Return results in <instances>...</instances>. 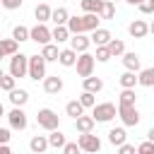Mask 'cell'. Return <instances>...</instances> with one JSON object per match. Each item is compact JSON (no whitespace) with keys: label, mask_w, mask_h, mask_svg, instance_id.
Instances as JSON below:
<instances>
[{"label":"cell","mask_w":154,"mask_h":154,"mask_svg":"<svg viewBox=\"0 0 154 154\" xmlns=\"http://www.w3.org/2000/svg\"><path fill=\"white\" fill-rule=\"evenodd\" d=\"M99 17H101V19H113V17H116V2L103 0V7H101V12H99Z\"/></svg>","instance_id":"e575fe53"},{"label":"cell","mask_w":154,"mask_h":154,"mask_svg":"<svg viewBox=\"0 0 154 154\" xmlns=\"http://www.w3.org/2000/svg\"><path fill=\"white\" fill-rule=\"evenodd\" d=\"M0 154H12V149H10V144H0Z\"/></svg>","instance_id":"f6af8a7d"},{"label":"cell","mask_w":154,"mask_h":154,"mask_svg":"<svg viewBox=\"0 0 154 154\" xmlns=\"http://www.w3.org/2000/svg\"><path fill=\"white\" fill-rule=\"evenodd\" d=\"M94 58H96V63H108V60H111V53H108V48H106V46H99Z\"/></svg>","instance_id":"74e56055"},{"label":"cell","mask_w":154,"mask_h":154,"mask_svg":"<svg viewBox=\"0 0 154 154\" xmlns=\"http://www.w3.org/2000/svg\"><path fill=\"white\" fill-rule=\"evenodd\" d=\"M77 101H79L84 108H94V106H96V94H91V91H82Z\"/></svg>","instance_id":"d590c367"},{"label":"cell","mask_w":154,"mask_h":154,"mask_svg":"<svg viewBox=\"0 0 154 154\" xmlns=\"http://www.w3.org/2000/svg\"><path fill=\"white\" fill-rule=\"evenodd\" d=\"M147 140H149V142H154V128H149V132H147Z\"/></svg>","instance_id":"bcb514c9"},{"label":"cell","mask_w":154,"mask_h":154,"mask_svg":"<svg viewBox=\"0 0 154 154\" xmlns=\"http://www.w3.org/2000/svg\"><path fill=\"white\" fill-rule=\"evenodd\" d=\"M79 154H87V152H79Z\"/></svg>","instance_id":"f5cc1de1"},{"label":"cell","mask_w":154,"mask_h":154,"mask_svg":"<svg viewBox=\"0 0 154 154\" xmlns=\"http://www.w3.org/2000/svg\"><path fill=\"white\" fill-rule=\"evenodd\" d=\"M99 22H101V17L99 14H75V17H70V22H67V29H70V34L75 36V34H87V31H96L99 29Z\"/></svg>","instance_id":"6da1fadb"},{"label":"cell","mask_w":154,"mask_h":154,"mask_svg":"<svg viewBox=\"0 0 154 154\" xmlns=\"http://www.w3.org/2000/svg\"><path fill=\"white\" fill-rule=\"evenodd\" d=\"M118 154H137V147H132V144H128V142H125V144H120V147H118Z\"/></svg>","instance_id":"7bdbcfd3"},{"label":"cell","mask_w":154,"mask_h":154,"mask_svg":"<svg viewBox=\"0 0 154 154\" xmlns=\"http://www.w3.org/2000/svg\"><path fill=\"white\" fill-rule=\"evenodd\" d=\"M111 2H116V0H111Z\"/></svg>","instance_id":"db71d44e"},{"label":"cell","mask_w":154,"mask_h":154,"mask_svg":"<svg viewBox=\"0 0 154 154\" xmlns=\"http://www.w3.org/2000/svg\"><path fill=\"white\" fill-rule=\"evenodd\" d=\"M123 65L128 72H140V55L137 53H123Z\"/></svg>","instance_id":"ffe728a7"},{"label":"cell","mask_w":154,"mask_h":154,"mask_svg":"<svg viewBox=\"0 0 154 154\" xmlns=\"http://www.w3.org/2000/svg\"><path fill=\"white\" fill-rule=\"evenodd\" d=\"M128 31H130L132 38H144V36L149 34V24H147L144 19H135V22L128 24Z\"/></svg>","instance_id":"7c38bea8"},{"label":"cell","mask_w":154,"mask_h":154,"mask_svg":"<svg viewBox=\"0 0 154 154\" xmlns=\"http://www.w3.org/2000/svg\"><path fill=\"white\" fill-rule=\"evenodd\" d=\"M108 142H111L113 147H120V144H125V142H128L125 125H120V128H111V130H108Z\"/></svg>","instance_id":"5bb4252c"},{"label":"cell","mask_w":154,"mask_h":154,"mask_svg":"<svg viewBox=\"0 0 154 154\" xmlns=\"http://www.w3.org/2000/svg\"><path fill=\"white\" fill-rule=\"evenodd\" d=\"M2 58H7V55H5V53H2V48H0V60H2Z\"/></svg>","instance_id":"681fc988"},{"label":"cell","mask_w":154,"mask_h":154,"mask_svg":"<svg viewBox=\"0 0 154 154\" xmlns=\"http://www.w3.org/2000/svg\"><path fill=\"white\" fill-rule=\"evenodd\" d=\"M48 147H51V144H48V137H46V135H34V137L29 140V149H31L34 154H43Z\"/></svg>","instance_id":"2e32d148"},{"label":"cell","mask_w":154,"mask_h":154,"mask_svg":"<svg viewBox=\"0 0 154 154\" xmlns=\"http://www.w3.org/2000/svg\"><path fill=\"white\" fill-rule=\"evenodd\" d=\"M29 34H31V29H26V26H22V24H17V26L12 29V38H14L17 43L29 41Z\"/></svg>","instance_id":"836d02e7"},{"label":"cell","mask_w":154,"mask_h":154,"mask_svg":"<svg viewBox=\"0 0 154 154\" xmlns=\"http://www.w3.org/2000/svg\"><path fill=\"white\" fill-rule=\"evenodd\" d=\"M10 137H12L10 128H0V144H10Z\"/></svg>","instance_id":"ee69618b"},{"label":"cell","mask_w":154,"mask_h":154,"mask_svg":"<svg viewBox=\"0 0 154 154\" xmlns=\"http://www.w3.org/2000/svg\"><path fill=\"white\" fill-rule=\"evenodd\" d=\"M149 34H154V19H152V24H149Z\"/></svg>","instance_id":"c3c4849f"},{"label":"cell","mask_w":154,"mask_h":154,"mask_svg":"<svg viewBox=\"0 0 154 154\" xmlns=\"http://www.w3.org/2000/svg\"><path fill=\"white\" fill-rule=\"evenodd\" d=\"M51 34H53V41H55V43H65V41H70V36H72L67 26H55Z\"/></svg>","instance_id":"f546056e"},{"label":"cell","mask_w":154,"mask_h":154,"mask_svg":"<svg viewBox=\"0 0 154 154\" xmlns=\"http://www.w3.org/2000/svg\"><path fill=\"white\" fill-rule=\"evenodd\" d=\"M0 38H2V34H0Z\"/></svg>","instance_id":"11a10c76"},{"label":"cell","mask_w":154,"mask_h":154,"mask_svg":"<svg viewBox=\"0 0 154 154\" xmlns=\"http://www.w3.org/2000/svg\"><path fill=\"white\" fill-rule=\"evenodd\" d=\"M29 77L31 79H46V60L41 58V53L29 55Z\"/></svg>","instance_id":"8992f818"},{"label":"cell","mask_w":154,"mask_h":154,"mask_svg":"<svg viewBox=\"0 0 154 154\" xmlns=\"http://www.w3.org/2000/svg\"><path fill=\"white\" fill-rule=\"evenodd\" d=\"M125 2H128V5H137V7H140V5L144 2V0H125Z\"/></svg>","instance_id":"7dc6e473"},{"label":"cell","mask_w":154,"mask_h":154,"mask_svg":"<svg viewBox=\"0 0 154 154\" xmlns=\"http://www.w3.org/2000/svg\"><path fill=\"white\" fill-rule=\"evenodd\" d=\"M77 144H79V149L87 152V154H96V152H101V140H99L96 135H91V132L79 135V137H77Z\"/></svg>","instance_id":"52a82bcc"},{"label":"cell","mask_w":154,"mask_h":154,"mask_svg":"<svg viewBox=\"0 0 154 154\" xmlns=\"http://www.w3.org/2000/svg\"><path fill=\"white\" fill-rule=\"evenodd\" d=\"M7 120H10V130H24L29 125V118H26L24 108H17V106L7 113Z\"/></svg>","instance_id":"30bf717a"},{"label":"cell","mask_w":154,"mask_h":154,"mask_svg":"<svg viewBox=\"0 0 154 154\" xmlns=\"http://www.w3.org/2000/svg\"><path fill=\"white\" fill-rule=\"evenodd\" d=\"M24 5V0H0V7H5V10H19Z\"/></svg>","instance_id":"f35d334b"},{"label":"cell","mask_w":154,"mask_h":154,"mask_svg":"<svg viewBox=\"0 0 154 154\" xmlns=\"http://www.w3.org/2000/svg\"><path fill=\"white\" fill-rule=\"evenodd\" d=\"M0 116H5V108H2V103H0Z\"/></svg>","instance_id":"f907efd6"},{"label":"cell","mask_w":154,"mask_h":154,"mask_svg":"<svg viewBox=\"0 0 154 154\" xmlns=\"http://www.w3.org/2000/svg\"><path fill=\"white\" fill-rule=\"evenodd\" d=\"M89 46H91V38H89V36H84V34H75V36H70V48H72L77 55H79V53H87Z\"/></svg>","instance_id":"8fae6325"},{"label":"cell","mask_w":154,"mask_h":154,"mask_svg":"<svg viewBox=\"0 0 154 154\" xmlns=\"http://www.w3.org/2000/svg\"><path fill=\"white\" fill-rule=\"evenodd\" d=\"M31 154H34V152H31Z\"/></svg>","instance_id":"9f6ffc18"},{"label":"cell","mask_w":154,"mask_h":154,"mask_svg":"<svg viewBox=\"0 0 154 154\" xmlns=\"http://www.w3.org/2000/svg\"><path fill=\"white\" fill-rule=\"evenodd\" d=\"M84 82V91H91V94H96V91H101L103 89V79L101 77H87V79H82Z\"/></svg>","instance_id":"4316f807"},{"label":"cell","mask_w":154,"mask_h":154,"mask_svg":"<svg viewBox=\"0 0 154 154\" xmlns=\"http://www.w3.org/2000/svg\"><path fill=\"white\" fill-rule=\"evenodd\" d=\"M94 125H96V120H94L91 116H79V118L75 120V128H77V132H79V135L91 132V130H94Z\"/></svg>","instance_id":"e0dca14e"},{"label":"cell","mask_w":154,"mask_h":154,"mask_svg":"<svg viewBox=\"0 0 154 154\" xmlns=\"http://www.w3.org/2000/svg\"><path fill=\"white\" fill-rule=\"evenodd\" d=\"M0 77H2V67H0Z\"/></svg>","instance_id":"816d5d0a"},{"label":"cell","mask_w":154,"mask_h":154,"mask_svg":"<svg viewBox=\"0 0 154 154\" xmlns=\"http://www.w3.org/2000/svg\"><path fill=\"white\" fill-rule=\"evenodd\" d=\"M140 12H142V14H154V0H144V2L140 5Z\"/></svg>","instance_id":"60d3db41"},{"label":"cell","mask_w":154,"mask_h":154,"mask_svg":"<svg viewBox=\"0 0 154 154\" xmlns=\"http://www.w3.org/2000/svg\"><path fill=\"white\" fill-rule=\"evenodd\" d=\"M48 144H51V147H55V149H58V147L63 149V147L67 144V140H65V135H63L60 130H53V132L48 135Z\"/></svg>","instance_id":"d6a6232c"},{"label":"cell","mask_w":154,"mask_h":154,"mask_svg":"<svg viewBox=\"0 0 154 154\" xmlns=\"http://www.w3.org/2000/svg\"><path fill=\"white\" fill-rule=\"evenodd\" d=\"M118 116H120L125 128H135L140 123V111L135 106H118Z\"/></svg>","instance_id":"9c48e42d"},{"label":"cell","mask_w":154,"mask_h":154,"mask_svg":"<svg viewBox=\"0 0 154 154\" xmlns=\"http://www.w3.org/2000/svg\"><path fill=\"white\" fill-rule=\"evenodd\" d=\"M43 91L46 94H60L63 91V77H58V75L46 77L43 79Z\"/></svg>","instance_id":"4fadbf2b"},{"label":"cell","mask_w":154,"mask_h":154,"mask_svg":"<svg viewBox=\"0 0 154 154\" xmlns=\"http://www.w3.org/2000/svg\"><path fill=\"white\" fill-rule=\"evenodd\" d=\"M51 22H53L55 26H67V22H70V12H67L65 7H55L53 14H51Z\"/></svg>","instance_id":"ac0fdd59"},{"label":"cell","mask_w":154,"mask_h":154,"mask_svg":"<svg viewBox=\"0 0 154 154\" xmlns=\"http://www.w3.org/2000/svg\"><path fill=\"white\" fill-rule=\"evenodd\" d=\"M94 65H96V58L91 55V53H79L77 55V75L82 77V79H87V77H91L94 75Z\"/></svg>","instance_id":"5b68a950"},{"label":"cell","mask_w":154,"mask_h":154,"mask_svg":"<svg viewBox=\"0 0 154 154\" xmlns=\"http://www.w3.org/2000/svg\"><path fill=\"white\" fill-rule=\"evenodd\" d=\"M36 123H38V128H43V130L53 132V130H58L60 118H58V113H55V111H51V108H41V111L36 113Z\"/></svg>","instance_id":"277c9868"},{"label":"cell","mask_w":154,"mask_h":154,"mask_svg":"<svg viewBox=\"0 0 154 154\" xmlns=\"http://www.w3.org/2000/svg\"><path fill=\"white\" fill-rule=\"evenodd\" d=\"M137 84L140 87H154V67H144L137 75Z\"/></svg>","instance_id":"d4e9b609"},{"label":"cell","mask_w":154,"mask_h":154,"mask_svg":"<svg viewBox=\"0 0 154 154\" xmlns=\"http://www.w3.org/2000/svg\"><path fill=\"white\" fill-rule=\"evenodd\" d=\"M58 63H60L63 67H75V65H77V53H75L72 48H63Z\"/></svg>","instance_id":"d6986e66"},{"label":"cell","mask_w":154,"mask_h":154,"mask_svg":"<svg viewBox=\"0 0 154 154\" xmlns=\"http://www.w3.org/2000/svg\"><path fill=\"white\" fill-rule=\"evenodd\" d=\"M79 7L84 14H99L103 7V0H79Z\"/></svg>","instance_id":"44dd1931"},{"label":"cell","mask_w":154,"mask_h":154,"mask_svg":"<svg viewBox=\"0 0 154 154\" xmlns=\"http://www.w3.org/2000/svg\"><path fill=\"white\" fill-rule=\"evenodd\" d=\"M41 58H43L46 63H53V60H58V58H60V51H58V46H55V43H48V46H43V48H41Z\"/></svg>","instance_id":"484cf974"},{"label":"cell","mask_w":154,"mask_h":154,"mask_svg":"<svg viewBox=\"0 0 154 154\" xmlns=\"http://www.w3.org/2000/svg\"><path fill=\"white\" fill-rule=\"evenodd\" d=\"M0 48H2V53H5L7 58H12V55L19 53V43H17L14 38H0Z\"/></svg>","instance_id":"cb8c5ba5"},{"label":"cell","mask_w":154,"mask_h":154,"mask_svg":"<svg viewBox=\"0 0 154 154\" xmlns=\"http://www.w3.org/2000/svg\"><path fill=\"white\" fill-rule=\"evenodd\" d=\"M118 82H120V87L123 89H135V84H137V72H123L120 77H118Z\"/></svg>","instance_id":"f1b7e54d"},{"label":"cell","mask_w":154,"mask_h":154,"mask_svg":"<svg viewBox=\"0 0 154 154\" xmlns=\"http://www.w3.org/2000/svg\"><path fill=\"white\" fill-rule=\"evenodd\" d=\"M29 41H36L38 46H48V43L53 41V34H51V29H48L46 24H36V26H31Z\"/></svg>","instance_id":"ba28073f"},{"label":"cell","mask_w":154,"mask_h":154,"mask_svg":"<svg viewBox=\"0 0 154 154\" xmlns=\"http://www.w3.org/2000/svg\"><path fill=\"white\" fill-rule=\"evenodd\" d=\"M65 113H67V116H72V118L77 120L79 116H84V106H82L79 101H67V106H65Z\"/></svg>","instance_id":"1f68e13d"},{"label":"cell","mask_w":154,"mask_h":154,"mask_svg":"<svg viewBox=\"0 0 154 154\" xmlns=\"http://www.w3.org/2000/svg\"><path fill=\"white\" fill-rule=\"evenodd\" d=\"M10 75H12L14 79L29 77V55H24V53L12 55V58H10Z\"/></svg>","instance_id":"7a4b0ae2"},{"label":"cell","mask_w":154,"mask_h":154,"mask_svg":"<svg viewBox=\"0 0 154 154\" xmlns=\"http://www.w3.org/2000/svg\"><path fill=\"white\" fill-rule=\"evenodd\" d=\"M51 14H53V10H51L46 2L36 5V10H34V17H36V22H38V24H46V22H51Z\"/></svg>","instance_id":"7402d4cb"},{"label":"cell","mask_w":154,"mask_h":154,"mask_svg":"<svg viewBox=\"0 0 154 154\" xmlns=\"http://www.w3.org/2000/svg\"><path fill=\"white\" fill-rule=\"evenodd\" d=\"M137 154H154V142H149V140H144L140 147H137Z\"/></svg>","instance_id":"ab89813d"},{"label":"cell","mask_w":154,"mask_h":154,"mask_svg":"<svg viewBox=\"0 0 154 154\" xmlns=\"http://www.w3.org/2000/svg\"><path fill=\"white\" fill-rule=\"evenodd\" d=\"M0 89H5V91L10 94L12 89H17V79H14L12 75H2V77H0Z\"/></svg>","instance_id":"8d00e7d4"},{"label":"cell","mask_w":154,"mask_h":154,"mask_svg":"<svg viewBox=\"0 0 154 154\" xmlns=\"http://www.w3.org/2000/svg\"><path fill=\"white\" fill-rule=\"evenodd\" d=\"M10 101H12V106L22 108V106L29 101V91H26V89H12V91H10Z\"/></svg>","instance_id":"603a6c76"},{"label":"cell","mask_w":154,"mask_h":154,"mask_svg":"<svg viewBox=\"0 0 154 154\" xmlns=\"http://www.w3.org/2000/svg\"><path fill=\"white\" fill-rule=\"evenodd\" d=\"M116 113H118V108H116V103H111V101L96 103V106L91 108V118H94L96 123H108V120L116 118Z\"/></svg>","instance_id":"3957f363"},{"label":"cell","mask_w":154,"mask_h":154,"mask_svg":"<svg viewBox=\"0 0 154 154\" xmlns=\"http://www.w3.org/2000/svg\"><path fill=\"white\" fill-rule=\"evenodd\" d=\"M135 101H137L135 89H123L118 94V106H135Z\"/></svg>","instance_id":"83f0119b"},{"label":"cell","mask_w":154,"mask_h":154,"mask_svg":"<svg viewBox=\"0 0 154 154\" xmlns=\"http://www.w3.org/2000/svg\"><path fill=\"white\" fill-rule=\"evenodd\" d=\"M89 38H91V43L99 48V46H108L113 36H111V31H108V29H101V26H99L96 31H91V36H89Z\"/></svg>","instance_id":"9a60e30c"},{"label":"cell","mask_w":154,"mask_h":154,"mask_svg":"<svg viewBox=\"0 0 154 154\" xmlns=\"http://www.w3.org/2000/svg\"><path fill=\"white\" fill-rule=\"evenodd\" d=\"M106 48H108L111 58H118V55H123V53H125V43H123L120 38H111V43H108Z\"/></svg>","instance_id":"4dcf8cb0"},{"label":"cell","mask_w":154,"mask_h":154,"mask_svg":"<svg viewBox=\"0 0 154 154\" xmlns=\"http://www.w3.org/2000/svg\"><path fill=\"white\" fill-rule=\"evenodd\" d=\"M82 149H79V144L77 142H67L65 147H63V154H79Z\"/></svg>","instance_id":"b9f144b4"}]
</instances>
